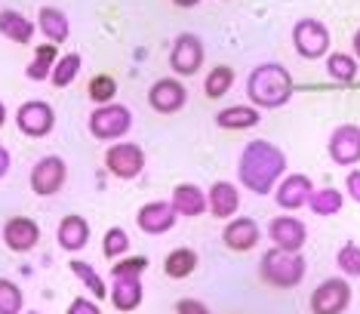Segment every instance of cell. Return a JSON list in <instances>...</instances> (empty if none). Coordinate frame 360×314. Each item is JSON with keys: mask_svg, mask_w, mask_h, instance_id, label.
Listing matches in <instances>:
<instances>
[{"mask_svg": "<svg viewBox=\"0 0 360 314\" xmlns=\"http://www.w3.org/2000/svg\"><path fill=\"white\" fill-rule=\"evenodd\" d=\"M114 96H117V80H114L111 74H96V77L89 80V99H93V102L108 105V102H114Z\"/></svg>", "mask_w": 360, "mask_h": 314, "instance_id": "34", "label": "cell"}, {"mask_svg": "<svg viewBox=\"0 0 360 314\" xmlns=\"http://www.w3.org/2000/svg\"><path fill=\"white\" fill-rule=\"evenodd\" d=\"M37 241H40V228H37L34 219H28V216H13V219L4 225V244L10 246L13 253H28V250H34Z\"/></svg>", "mask_w": 360, "mask_h": 314, "instance_id": "17", "label": "cell"}, {"mask_svg": "<svg viewBox=\"0 0 360 314\" xmlns=\"http://www.w3.org/2000/svg\"><path fill=\"white\" fill-rule=\"evenodd\" d=\"M133 130V111L127 105H102L89 114V133L99 142H114Z\"/></svg>", "mask_w": 360, "mask_h": 314, "instance_id": "5", "label": "cell"}, {"mask_svg": "<svg viewBox=\"0 0 360 314\" xmlns=\"http://www.w3.org/2000/svg\"><path fill=\"white\" fill-rule=\"evenodd\" d=\"M80 65H84V59H80V53H65L59 62H56V68L50 74V80H53V87L56 89H65L68 84H75V77H77V71H80Z\"/></svg>", "mask_w": 360, "mask_h": 314, "instance_id": "31", "label": "cell"}, {"mask_svg": "<svg viewBox=\"0 0 360 314\" xmlns=\"http://www.w3.org/2000/svg\"><path fill=\"white\" fill-rule=\"evenodd\" d=\"M268 237H271L274 246H281V250L299 253L308 241V228H305V222L296 216H274L268 222Z\"/></svg>", "mask_w": 360, "mask_h": 314, "instance_id": "14", "label": "cell"}, {"mask_svg": "<svg viewBox=\"0 0 360 314\" xmlns=\"http://www.w3.org/2000/svg\"><path fill=\"white\" fill-rule=\"evenodd\" d=\"M237 176L247 191L265 197L277 188V182L286 176V154L268 139H252L240 151L237 161Z\"/></svg>", "mask_w": 360, "mask_h": 314, "instance_id": "1", "label": "cell"}, {"mask_svg": "<svg viewBox=\"0 0 360 314\" xmlns=\"http://www.w3.org/2000/svg\"><path fill=\"white\" fill-rule=\"evenodd\" d=\"M351 305V284L345 277H326L311 293V314H345Z\"/></svg>", "mask_w": 360, "mask_h": 314, "instance_id": "7", "label": "cell"}, {"mask_svg": "<svg viewBox=\"0 0 360 314\" xmlns=\"http://www.w3.org/2000/svg\"><path fill=\"white\" fill-rule=\"evenodd\" d=\"M105 167L117 179H136L145 170V151L136 142H117L105 151Z\"/></svg>", "mask_w": 360, "mask_h": 314, "instance_id": "11", "label": "cell"}, {"mask_svg": "<svg viewBox=\"0 0 360 314\" xmlns=\"http://www.w3.org/2000/svg\"><path fill=\"white\" fill-rule=\"evenodd\" d=\"M37 25L28 22L22 13L15 10H0V34L6 40H13V44H28L31 37H34Z\"/></svg>", "mask_w": 360, "mask_h": 314, "instance_id": "23", "label": "cell"}, {"mask_svg": "<svg viewBox=\"0 0 360 314\" xmlns=\"http://www.w3.org/2000/svg\"><path fill=\"white\" fill-rule=\"evenodd\" d=\"M194 268H198V253L188 250V246H179L163 259V271H167L173 280H182L188 275H194Z\"/></svg>", "mask_w": 360, "mask_h": 314, "instance_id": "26", "label": "cell"}, {"mask_svg": "<svg viewBox=\"0 0 360 314\" xmlns=\"http://www.w3.org/2000/svg\"><path fill=\"white\" fill-rule=\"evenodd\" d=\"M68 268H71V275H77L80 284H84L86 290L96 296V302H99V299H108V287H105V280L96 275V268L89 265V262H84V259H71V265H68Z\"/></svg>", "mask_w": 360, "mask_h": 314, "instance_id": "28", "label": "cell"}, {"mask_svg": "<svg viewBox=\"0 0 360 314\" xmlns=\"http://www.w3.org/2000/svg\"><path fill=\"white\" fill-rule=\"evenodd\" d=\"M207 201H210V213L216 219H231L240 206V191L231 182H212L210 191H207Z\"/></svg>", "mask_w": 360, "mask_h": 314, "instance_id": "20", "label": "cell"}, {"mask_svg": "<svg viewBox=\"0 0 360 314\" xmlns=\"http://www.w3.org/2000/svg\"><path fill=\"white\" fill-rule=\"evenodd\" d=\"M231 87H234V68L231 65H216V68L207 74V80H203V93H207L210 99H222Z\"/></svg>", "mask_w": 360, "mask_h": 314, "instance_id": "30", "label": "cell"}, {"mask_svg": "<svg viewBox=\"0 0 360 314\" xmlns=\"http://www.w3.org/2000/svg\"><path fill=\"white\" fill-rule=\"evenodd\" d=\"M247 96L256 108H283L292 99V74L281 62H262L247 77Z\"/></svg>", "mask_w": 360, "mask_h": 314, "instance_id": "2", "label": "cell"}, {"mask_svg": "<svg viewBox=\"0 0 360 314\" xmlns=\"http://www.w3.org/2000/svg\"><path fill=\"white\" fill-rule=\"evenodd\" d=\"M305 271H308L305 256L292 253V250H281V246L268 250L259 262L262 280H265L268 287H277V290H292V287H299L302 280H305Z\"/></svg>", "mask_w": 360, "mask_h": 314, "instance_id": "4", "label": "cell"}, {"mask_svg": "<svg viewBox=\"0 0 360 314\" xmlns=\"http://www.w3.org/2000/svg\"><path fill=\"white\" fill-rule=\"evenodd\" d=\"M330 161L339 167H357L360 163V127L357 123H342L333 130L330 142H326Z\"/></svg>", "mask_w": 360, "mask_h": 314, "instance_id": "10", "label": "cell"}, {"mask_svg": "<svg viewBox=\"0 0 360 314\" xmlns=\"http://www.w3.org/2000/svg\"><path fill=\"white\" fill-rule=\"evenodd\" d=\"M56 241H59V246L68 253L84 250L86 241H89V222L84 216H65L59 222V231H56Z\"/></svg>", "mask_w": 360, "mask_h": 314, "instance_id": "21", "label": "cell"}, {"mask_svg": "<svg viewBox=\"0 0 360 314\" xmlns=\"http://www.w3.org/2000/svg\"><path fill=\"white\" fill-rule=\"evenodd\" d=\"M173 4H176V6H198L200 0H173Z\"/></svg>", "mask_w": 360, "mask_h": 314, "instance_id": "40", "label": "cell"}, {"mask_svg": "<svg viewBox=\"0 0 360 314\" xmlns=\"http://www.w3.org/2000/svg\"><path fill=\"white\" fill-rule=\"evenodd\" d=\"M37 31H44V37L50 40V44H62V40H68V15L62 10H56V6H40L37 13Z\"/></svg>", "mask_w": 360, "mask_h": 314, "instance_id": "22", "label": "cell"}, {"mask_svg": "<svg viewBox=\"0 0 360 314\" xmlns=\"http://www.w3.org/2000/svg\"><path fill=\"white\" fill-rule=\"evenodd\" d=\"M185 102H188V89L176 77H163L148 89V105L158 114H176L185 108Z\"/></svg>", "mask_w": 360, "mask_h": 314, "instance_id": "15", "label": "cell"}, {"mask_svg": "<svg viewBox=\"0 0 360 314\" xmlns=\"http://www.w3.org/2000/svg\"><path fill=\"white\" fill-rule=\"evenodd\" d=\"M345 191L354 203H360V170H351L345 176Z\"/></svg>", "mask_w": 360, "mask_h": 314, "instance_id": "38", "label": "cell"}, {"mask_svg": "<svg viewBox=\"0 0 360 314\" xmlns=\"http://www.w3.org/2000/svg\"><path fill=\"white\" fill-rule=\"evenodd\" d=\"M148 271V259L145 256H124L120 262H114L111 277L114 287L108 293L111 305L117 311H136L142 305V275Z\"/></svg>", "mask_w": 360, "mask_h": 314, "instance_id": "3", "label": "cell"}, {"mask_svg": "<svg viewBox=\"0 0 360 314\" xmlns=\"http://www.w3.org/2000/svg\"><path fill=\"white\" fill-rule=\"evenodd\" d=\"M6 172H10V151L0 145V179H4Z\"/></svg>", "mask_w": 360, "mask_h": 314, "instance_id": "39", "label": "cell"}, {"mask_svg": "<svg viewBox=\"0 0 360 314\" xmlns=\"http://www.w3.org/2000/svg\"><path fill=\"white\" fill-rule=\"evenodd\" d=\"M169 203H173V210L179 216L185 219H198L203 213L210 210V201H207V191H200L198 185H191V182H182V185H176L173 197H169Z\"/></svg>", "mask_w": 360, "mask_h": 314, "instance_id": "19", "label": "cell"}, {"mask_svg": "<svg viewBox=\"0 0 360 314\" xmlns=\"http://www.w3.org/2000/svg\"><path fill=\"white\" fill-rule=\"evenodd\" d=\"M335 265H339L342 275L348 277H360V246L354 241L342 244V250L335 253Z\"/></svg>", "mask_w": 360, "mask_h": 314, "instance_id": "32", "label": "cell"}, {"mask_svg": "<svg viewBox=\"0 0 360 314\" xmlns=\"http://www.w3.org/2000/svg\"><path fill=\"white\" fill-rule=\"evenodd\" d=\"M65 179H68L65 161L56 154H46V157H40L34 163V170H31V191L40 197H53L65 188Z\"/></svg>", "mask_w": 360, "mask_h": 314, "instance_id": "8", "label": "cell"}, {"mask_svg": "<svg viewBox=\"0 0 360 314\" xmlns=\"http://www.w3.org/2000/svg\"><path fill=\"white\" fill-rule=\"evenodd\" d=\"M259 237H262V231L256 225V219H250V216H240V219H231L225 225L222 231V241L228 250H234V253H247L252 250V246L259 244Z\"/></svg>", "mask_w": 360, "mask_h": 314, "instance_id": "18", "label": "cell"}, {"mask_svg": "<svg viewBox=\"0 0 360 314\" xmlns=\"http://www.w3.org/2000/svg\"><path fill=\"white\" fill-rule=\"evenodd\" d=\"M176 219H179V213L173 210V203L169 201H151V203H145L142 210L136 213V222H139V228L145 231V234H167L169 228L176 225Z\"/></svg>", "mask_w": 360, "mask_h": 314, "instance_id": "16", "label": "cell"}, {"mask_svg": "<svg viewBox=\"0 0 360 314\" xmlns=\"http://www.w3.org/2000/svg\"><path fill=\"white\" fill-rule=\"evenodd\" d=\"M176 314H210V308L203 302H198V299H179Z\"/></svg>", "mask_w": 360, "mask_h": 314, "instance_id": "36", "label": "cell"}, {"mask_svg": "<svg viewBox=\"0 0 360 314\" xmlns=\"http://www.w3.org/2000/svg\"><path fill=\"white\" fill-rule=\"evenodd\" d=\"M292 46L302 59H323L330 53V28L321 19H299L292 25Z\"/></svg>", "mask_w": 360, "mask_h": 314, "instance_id": "6", "label": "cell"}, {"mask_svg": "<svg viewBox=\"0 0 360 314\" xmlns=\"http://www.w3.org/2000/svg\"><path fill=\"white\" fill-rule=\"evenodd\" d=\"M68 314H102V308H99V302H93V299H75Z\"/></svg>", "mask_w": 360, "mask_h": 314, "instance_id": "37", "label": "cell"}, {"mask_svg": "<svg viewBox=\"0 0 360 314\" xmlns=\"http://www.w3.org/2000/svg\"><path fill=\"white\" fill-rule=\"evenodd\" d=\"M28 314H37V311H28Z\"/></svg>", "mask_w": 360, "mask_h": 314, "instance_id": "43", "label": "cell"}, {"mask_svg": "<svg viewBox=\"0 0 360 314\" xmlns=\"http://www.w3.org/2000/svg\"><path fill=\"white\" fill-rule=\"evenodd\" d=\"M216 127L222 130H250L259 127V108L256 105H231V108L216 114Z\"/></svg>", "mask_w": 360, "mask_h": 314, "instance_id": "24", "label": "cell"}, {"mask_svg": "<svg viewBox=\"0 0 360 314\" xmlns=\"http://www.w3.org/2000/svg\"><path fill=\"white\" fill-rule=\"evenodd\" d=\"M326 74L339 84H354L357 80V59L348 53H330L326 56Z\"/></svg>", "mask_w": 360, "mask_h": 314, "instance_id": "29", "label": "cell"}, {"mask_svg": "<svg viewBox=\"0 0 360 314\" xmlns=\"http://www.w3.org/2000/svg\"><path fill=\"white\" fill-rule=\"evenodd\" d=\"M4 123H6V105L0 102V130H4Z\"/></svg>", "mask_w": 360, "mask_h": 314, "instance_id": "41", "label": "cell"}, {"mask_svg": "<svg viewBox=\"0 0 360 314\" xmlns=\"http://www.w3.org/2000/svg\"><path fill=\"white\" fill-rule=\"evenodd\" d=\"M342 191L339 188H317V191H311V201H308V210L314 213V216H335V213L342 210Z\"/></svg>", "mask_w": 360, "mask_h": 314, "instance_id": "27", "label": "cell"}, {"mask_svg": "<svg viewBox=\"0 0 360 314\" xmlns=\"http://www.w3.org/2000/svg\"><path fill=\"white\" fill-rule=\"evenodd\" d=\"M15 123L28 139H44L53 133L56 127V111L50 102H40V99H31L19 111H15Z\"/></svg>", "mask_w": 360, "mask_h": 314, "instance_id": "9", "label": "cell"}, {"mask_svg": "<svg viewBox=\"0 0 360 314\" xmlns=\"http://www.w3.org/2000/svg\"><path fill=\"white\" fill-rule=\"evenodd\" d=\"M22 290L13 284V280L0 277V314H19L22 311Z\"/></svg>", "mask_w": 360, "mask_h": 314, "instance_id": "35", "label": "cell"}, {"mask_svg": "<svg viewBox=\"0 0 360 314\" xmlns=\"http://www.w3.org/2000/svg\"><path fill=\"white\" fill-rule=\"evenodd\" d=\"M56 62H59V49H56V44H40L34 49V59H31L25 74H28L31 80H46L53 74Z\"/></svg>", "mask_w": 360, "mask_h": 314, "instance_id": "25", "label": "cell"}, {"mask_svg": "<svg viewBox=\"0 0 360 314\" xmlns=\"http://www.w3.org/2000/svg\"><path fill=\"white\" fill-rule=\"evenodd\" d=\"M354 53H357V59H360V28H357V34H354Z\"/></svg>", "mask_w": 360, "mask_h": 314, "instance_id": "42", "label": "cell"}, {"mask_svg": "<svg viewBox=\"0 0 360 314\" xmlns=\"http://www.w3.org/2000/svg\"><path fill=\"white\" fill-rule=\"evenodd\" d=\"M203 44H200V37H194V34H179L176 37V44L173 49H169V65H173V71L176 74H198L200 71V65H203Z\"/></svg>", "mask_w": 360, "mask_h": 314, "instance_id": "13", "label": "cell"}, {"mask_svg": "<svg viewBox=\"0 0 360 314\" xmlns=\"http://www.w3.org/2000/svg\"><path fill=\"white\" fill-rule=\"evenodd\" d=\"M311 191H314V185H311V179L305 172H292V176H283L277 182L274 197H277V206H281V210L296 213L302 206H308Z\"/></svg>", "mask_w": 360, "mask_h": 314, "instance_id": "12", "label": "cell"}, {"mask_svg": "<svg viewBox=\"0 0 360 314\" xmlns=\"http://www.w3.org/2000/svg\"><path fill=\"white\" fill-rule=\"evenodd\" d=\"M127 250H129V234L124 228H108L105 231V237H102V253L108 256V259H124L127 256Z\"/></svg>", "mask_w": 360, "mask_h": 314, "instance_id": "33", "label": "cell"}]
</instances>
